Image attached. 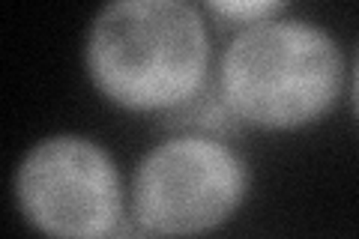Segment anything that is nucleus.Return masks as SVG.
I'll return each instance as SVG.
<instances>
[{
    "instance_id": "obj_8",
    "label": "nucleus",
    "mask_w": 359,
    "mask_h": 239,
    "mask_svg": "<svg viewBox=\"0 0 359 239\" xmlns=\"http://www.w3.org/2000/svg\"><path fill=\"white\" fill-rule=\"evenodd\" d=\"M353 102H356V111H359V60H356V72H353Z\"/></svg>"
},
{
    "instance_id": "obj_7",
    "label": "nucleus",
    "mask_w": 359,
    "mask_h": 239,
    "mask_svg": "<svg viewBox=\"0 0 359 239\" xmlns=\"http://www.w3.org/2000/svg\"><path fill=\"white\" fill-rule=\"evenodd\" d=\"M99 239H156V233L153 231H147V227H144L138 219H126V215H123V219L111 227L108 233H102Z\"/></svg>"
},
{
    "instance_id": "obj_4",
    "label": "nucleus",
    "mask_w": 359,
    "mask_h": 239,
    "mask_svg": "<svg viewBox=\"0 0 359 239\" xmlns=\"http://www.w3.org/2000/svg\"><path fill=\"white\" fill-rule=\"evenodd\" d=\"M15 198L25 219L51 239H99L123 219L114 158L81 135L33 144L18 165Z\"/></svg>"
},
{
    "instance_id": "obj_5",
    "label": "nucleus",
    "mask_w": 359,
    "mask_h": 239,
    "mask_svg": "<svg viewBox=\"0 0 359 239\" xmlns=\"http://www.w3.org/2000/svg\"><path fill=\"white\" fill-rule=\"evenodd\" d=\"M165 126L177 135H198V138H216L224 141L228 135L237 132L240 120L233 117L228 102L222 99L216 84H204L195 96L180 102L177 108L165 111Z\"/></svg>"
},
{
    "instance_id": "obj_1",
    "label": "nucleus",
    "mask_w": 359,
    "mask_h": 239,
    "mask_svg": "<svg viewBox=\"0 0 359 239\" xmlns=\"http://www.w3.org/2000/svg\"><path fill=\"white\" fill-rule=\"evenodd\" d=\"M87 72L129 111H171L210 81L207 25L183 0H117L90 25Z\"/></svg>"
},
{
    "instance_id": "obj_2",
    "label": "nucleus",
    "mask_w": 359,
    "mask_h": 239,
    "mask_svg": "<svg viewBox=\"0 0 359 239\" xmlns=\"http://www.w3.org/2000/svg\"><path fill=\"white\" fill-rule=\"evenodd\" d=\"M341 78V48L323 27L299 18H266L228 42L216 87L240 123L299 129L332 108Z\"/></svg>"
},
{
    "instance_id": "obj_6",
    "label": "nucleus",
    "mask_w": 359,
    "mask_h": 239,
    "mask_svg": "<svg viewBox=\"0 0 359 239\" xmlns=\"http://www.w3.org/2000/svg\"><path fill=\"white\" fill-rule=\"evenodd\" d=\"M212 15H219L224 21H231V25H257V21H266V18H276L282 13V4H269V0H255V4H245V0H228V4H210L207 6Z\"/></svg>"
},
{
    "instance_id": "obj_3",
    "label": "nucleus",
    "mask_w": 359,
    "mask_h": 239,
    "mask_svg": "<svg viewBox=\"0 0 359 239\" xmlns=\"http://www.w3.org/2000/svg\"><path fill=\"white\" fill-rule=\"evenodd\" d=\"M249 189V168L228 141L174 135L141 158L132 215L156 236H198L228 221Z\"/></svg>"
}]
</instances>
